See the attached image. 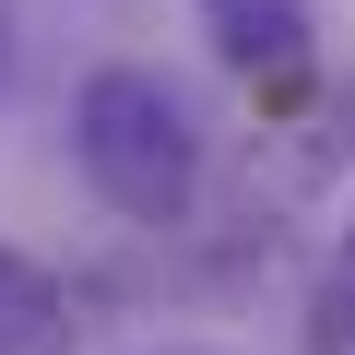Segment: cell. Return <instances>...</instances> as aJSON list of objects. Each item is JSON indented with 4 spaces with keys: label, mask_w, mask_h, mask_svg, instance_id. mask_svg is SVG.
<instances>
[{
    "label": "cell",
    "mask_w": 355,
    "mask_h": 355,
    "mask_svg": "<svg viewBox=\"0 0 355 355\" xmlns=\"http://www.w3.org/2000/svg\"><path fill=\"white\" fill-rule=\"evenodd\" d=\"M71 154L107 190V214H130V225H178L202 202V119L166 71H130V60L95 71L71 107Z\"/></svg>",
    "instance_id": "cell-1"
},
{
    "label": "cell",
    "mask_w": 355,
    "mask_h": 355,
    "mask_svg": "<svg viewBox=\"0 0 355 355\" xmlns=\"http://www.w3.org/2000/svg\"><path fill=\"white\" fill-rule=\"evenodd\" d=\"M202 36H214V60H225L237 83H261V95L308 83V60H320L308 0H202Z\"/></svg>",
    "instance_id": "cell-2"
},
{
    "label": "cell",
    "mask_w": 355,
    "mask_h": 355,
    "mask_svg": "<svg viewBox=\"0 0 355 355\" xmlns=\"http://www.w3.org/2000/svg\"><path fill=\"white\" fill-rule=\"evenodd\" d=\"M71 296L24 261V249H0V355H71Z\"/></svg>",
    "instance_id": "cell-3"
},
{
    "label": "cell",
    "mask_w": 355,
    "mask_h": 355,
    "mask_svg": "<svg viewBox=\"0 0 355 355\" xmlns=\"http://www.w3.org/2000/svg\"><path fill=\"white\" fill-rule=\"evenodd\" d=\"M0 71H12V48H0Z\"/></svg>",
    "instance_id": "cell-4"
}]
</instances>
